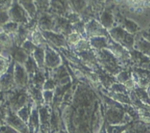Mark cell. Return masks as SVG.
I'll return each instance as SVG.
<instances>
[{"mask_svg":"<svg viewBox=\"0 0 150 133\" xmlns=\"http://www.w3.org/2000/svg\"><path fill=\"white\" fill-rule=\"evenodd\" d=\"M4 67H5V65H4V61L0 58V74L1 73V72L4 71Z\"/></svg>","mask_w":150,"mask_h":133,"instance_id":"1","label":"cell"}]
</instances>
